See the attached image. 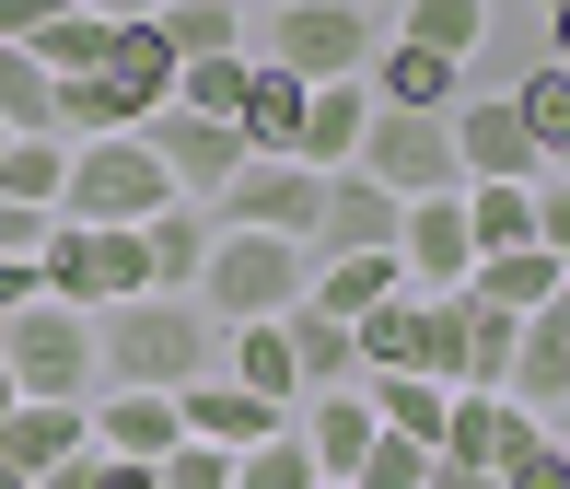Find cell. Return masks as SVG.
<instances>
[{"label": "cell", "instance_id": "6da1fadb", "mask_svg": "<svg viewBox=\"0 0 570 489\" xmlns=\"http://www.w3.org/2000/svg\"><path fill=\"white\" fill-rule=\"evenodd\" d=\"M164 106H175V47L151 36V12H106L94 70L59 82V140H117V128H151Z\"/></svg>", "mask_w": 570, "mask_h": 489}, {"label": "cell", "instance_id": "7a4b0ae2", "mask_svg": "<svg viewBox=\"0 0 570 489\" xmlns=\"http://www.w3.org/2000/svg\"><path fill=\"white\" fill-rule=\"evenodd\" d=\"M94 362L106 384H140V397H187L198 373H222V326L198 315L187 292H140L94 315Z\"/></svg>", "mask_w": 570, "mask_h": 489}, {"label": "cell", "instance_id": "3957f363", "mask_svg": "<svg viewBox=\"0 0 570 489\" xmlns=\"http://www.w3.org/2000/svg\"><path fill=\"white\" fill-rule=\"evenodd\" d=\"M245 47H256L268 70H292V82H361L384 36H373V12H361V0H268Z\"/></svg>", "mask_w": 570, "mask_h": 489}, {"label": "cell", "instance_id": "277c9868", "mask_svg": "<svg viewBox=\"0 0 570 489\" xmlns=\"http://www.w3.org/2000/svg\"><path fill=\"white\" fill-rule=\"evenodd\" d=\"M303 292H315V256L292 234H222L210 268H198V315L210 326H268V315H292Z\"/></svg>", "mask_w": 570, "mask_h": 489}, {"label": "cell", "instance_id": "5b68a950", "mask_svg": "<svg viewBox=\"0 0 570 489\" xmlns=\"http://www.w3.org/2000/svg\"><path fill=\"white\" fill-rule=\"evenodd\" d=\"M36 280H47V303H82V315H106V303H140V292H151L140 222H70V211H59V234H47Z\"/></svg>", "mask_w": 570, "mask_h": 489}, {"label": "cell", "instance_id": "8992f818", "mask_svg": "<svg viewBox=\"0 0 570 489\" xmlns=\"http://www.w3.org/2000/svg\"><path fill=\"white\" fill-rule=\"evenodd\" d=\"M0 362H12L23 397H70L94 408V384H106V362H94V315L82 303H23V315H0Z\"/></svg>", "mask_w": 570, "mask_h": 489}, {"label": "cell", "instance_id": "52a82bcc", "mask_svg": "<svg viewBox=\"0 0 570 489\" xmlns=\"http://www.w3.org/2000/svg\"><path fill=\"white\" fill-rule=\"evenodd\" d=\"M59 211L70 222H151V211H175V175H164V151H151L140 128H117V140H70Z\"/></svg>", "mask_w": 570, "mask_h": 489}, {"label": "cell", "instance_id": "ba28073f", "mask_svg": "<svg viewBox=\"0 0 570 489\" xmlns=\"http://www.w3.org/2000/svg\"><path fill=\"white\" fill-rule=\"evenodd\" d=\"M361 175L396 187V198L465 187V175H454V117H384V106H373V128H361Z\"/></svg>", "mask_w": 570, "mask_h": 489}, {"label": "cell", "instance_id": "9c48e42d", "mask_svg": "<svg viewBox=\"0 0 570 489\" xmlns=\"http://www.w3.org/2000/svg\"><path fill=\"white\" fill-rule=\"evenodd\" d=\"M454 175L465 187H535V175H548V151L512 117V94H465L454 106Z\"/></svg>", "mask_w": 570, "mask_h": 489}, {"label": "cell", "instance_id": "30bf717a", "mask_svg": "<svg viewBox=\"0 0 570 489\" xmlns=\"http://www.w3.org/2000/svg\"><path fill=\"white\" fill-rule=\"evenodd\" d=\"M396 222H407V198L373 187L361 164H338V175H326V198H315V234H303V256H396Z\"/></svg>", "mask_w": 570, "mask_h": 489}, {"label": "cell", "instance_id": "8fae6325", "mask_svg": "<svg viewBox=\"0 0 570 489\" xmlns=\"http://www.w3.org/2000/svg\"><path fill=\"white\" fill-rule=\"evenodd\" d=\"M396 268H407V292H465V280H478L465 187H443V198H407V222H396Z\"/></svg>", "mask_w": 570, "mask_h": 489}, {"label": "cell", "instance_id": "7c38bea8", "mask_svg": "<svg viewBox=\"0 0 570 489\" xmlns=\"http://www.w3.org/2000/svg\"><path fill=\"white\" fill-rule=\"evenodd\" d=\"M315 198H326V175H303V164H245L233 187L210 198V222L222 234H315Z\"/></svg>", "mask_w": 570, "mask_h": 489}, {"label": "cell", "instance_id": "4fadbf2b", "mask_svg": "<svg viewBox=\"0 0 570 489\" xmlns=\"http://www.w3.org/2000/svg\"><path fill=\"white\" fill-rule=\"evenodd\" d=\"M151 151H164V175H175V198H198V211H210V198L233 187V175H245V140H233L222 117H187V106H164L140 128Z\"/></svg>", "mask_w": 570, "mask_h": 489}, {"label": "cell", "instance_id": "5bb4252c", "mask_svg": "<svg viewBox=\"0 0 570 489\" xmlns=\"http://www.w3.org/2000/svg\"><path fill=\"white\" fill-rule=\"evenodd\" d=\"M501 397L524 408V420H570V315L548 303V315H524V339H512V373H501Z\"/></svg>", "mask_w": 570, "mask_h": 489}, {"label": "cell", "instance_id": "9a60e30c", "mask_svg": "<svg viewBox=\"0 0 570 489\" xmlns=\"http://www.w3.org/2000/svg\"><path fill=\"white\" fill-rule=\"evenodd\" d=\"M175 420H187V443H222V454H256L268 431H292V408H268V397H245L233 373H198L187 397H175Z\"/></svg>", "mask_w": 570, "mask_h": 489}, {"label": "cell", "instance_id": "2e32d148", "mask_svg": "<svg viewBox=\"0 0 570 489\" xmlns=\"http://www.w3.org/2000/svg\"><path fill=\"white\" fill-rule=\"evenodd\" d=\"M292 431H303V454H315V478H326V489H350L384 420H373V397H361V384H338V397H303V408H292Z\"/></svg>", "mask_w": 570, "mask_h": 489}, {"label": "cell", "instance_id": "e0dca14e", "mask_svg": "<svg viewBox=\"0 0 570 489\" xmlns=\"http://www.w3.org/2000/svg\"><path fill=\"white\" fill-rule=\"evenodd\" d=\"M82 443H94V408H70V397H23L12 420H0V467L12 478H59Z\"/></svg>", "mask_w": 570, "mask_h": 489}, {"label": "cell", "instance_id": "ac0fdd59", "mask_svg": "<svg viewBox=\"0 0 570 489\" xmlns=\"http://www.w3.org/2000/svg\"><path fill=\"white\" fill-rule=\"evenodd\" d=\"M175 443H187L175 397H140V384H106V397H94V454H117V467H164Z\"/></svg>", "mask_w": 570, "mask_h": 489}, {"label": "cell", "instance_id": "d6986e66", "mask_svg": "<svg viewBox=\"0 0 570 489\" xmlns=\"http://www.w3.org/2000/svg\"><path fill=\"white\" fill-rule=\"evenodd\" d=\"M361 82H373L384 117H454L465 106V94H454V59H431V47H407V36H384Z\"/></svg>", "mask_w": 570, "mask_h": 489}, {"label": "cell", "instance_id": "ffe728a7", "mask_svg": "<svg viewBox=\"0 0 570 489\" xmlns=\"http://www.w3.org/2000/svg\"><path fill=\"white\" fill-rule=\"evenodd\" d=\"M535 431H548V420H524V408H512V397H478V384H454V420H443V454H454V467H489V478H501L512 454L535 443Z\"/></svg>", "mask_w": 570, "mask_h": 489}, {"label": "cell", "instance_id": "44dd1931", "mask_svg": "<svg viewBox=\"0 0 570 489\" xmlns=\"http://www.w3.org/2000/svg\"><path fill=\"white\" fill-rule=\"evenodd\" d=\"M361 128H373V82H315V94H303V140H292V164H303V175L361 164Z\"/></svg>", "mask_w": 570, "mask_h": 489}, {"label": "cell", "instance_id": "7402d4cb", "mask_svg": "<svg viewBox=\"0 0 570 489\" xmlns=\"http://www.w3.org/2000/svg\"><path fill=\"white\" fill-rule=\"evenodd\" d=\"M210 245H222V222L198 211V198H175V211H151V222H140L151 292H187V303H198V268H210Z\"/></svg>", "mask_w": 570, "mask_h": 489}, {"label": "cell", "instance_id": "603a6c76", "mask_svg": "<svg viewBox=\"0 0 570 489\" xmlns=\"http://www.w3.org/2000/svg\"><path fill=\"white\" fill-rule=\"evenodd\" d=\"M570 292V268L548 245H512V256H478V280H465V303H489V315H548Z\"/></svg>", "mask_w": 570, "mask_h": 489}, {"label": "cell", "instance_id": "cb8c5ba5", "mask_svg": "<svg viewBox=\"0 0 570 489\" xmlns=\"http://www.w3.org/2000/svg\"><path fill=\"white\" fill-rule=\"evenodd\" d=\"M303 94H315V82H292V70H268V59H256V82H245V117H233L245 164H292V140H303Z\"/></svg>", "mask_w": 570, "mask_h": 489}, {"label": "cell", "instance_id": "d4e9b609", "mask_svg": "<svg viewBox=\"0 0 570 489\" xmlns=\"http://www.w3.org/2000/svg\"><path fill=\"white\" fill-rule=\"evenodd\" d=\"M279 339H292L303 397H338V384H361V339H350V315H315V303H292V315H279Z\"/></svg>", "mask_w": 570, "mask_h": 489}, {"label": "cell", "instance_id": "484cf974", "mask_svg": "<svg viewBox=\"0 0 570 489\" xmlns=\"http://www.w3.org/2000/svg\"><path fill=\"white\" fill-rule=\"evenodd\" d=\"M361 339V373H431V292H396L350 326Z\"/></svg>", "mask_w": 570, "mask_h": 489}, {"label": "cell", "instance_id": "4316f807", "mask_svg": "<svg viewBox=\"0 0 570 489\" xmlns=\"http://www.w3.org/2000/svg\"><path fill=\"white\" fill-rule=\"evenodd\" d=\"M151 36H164L175 70H187V59H233V47L256 36V12H245V0H164V12H151Z\"/></svg>", "mask_w": 570, "mask_h": 489}, {"label": "cell", "instance_id": "83f0119b", "mask_svg": "<svg viewBox=\"0 0 570 489\" xmlns=\"http://www.w3.org/2000/svg\"><path fill=\"white\" fill-rule=\"evenodd\" d=\"M222 373L245 384V397H268V408H303V373H292L279 315H268V326H222Z\"/></svg>", "mask_w": 570, "mask_h": 489}, {"label": "cell", "instance_id": "f1b7e54d", "mask_svg": "<svg viewBox=\"0 0 570 489\" xmlns=\"http://www.w3.org/2000/svg\"><path fill=\"white\" fill-rule=\"evenodd\" d=\"M361 397H373V420H384V431H407V443H431V454H443L454 384H431V373H361Z\"/></svg>", "mask_w": 570, "mask_h": 489}, {"label": "cell", "instance_id": "f546056e", "mask_svg": "<svg viewBox=\"0 0 570 489\" xmlns=\"http://www.w3.org/2000/svg\"><path fill=\"white\" fill-rule=\"evenodd\" d=\"M407 292V268H396V256H315V292H303V303H315V315H373V303H396Z\"/></svg>", "mask_w": 570, "mask_h": 489}, {"label": "cell", "instance_id": "4dcf8cb0", "mask_svg": "<svg viewBox=\"0 0 570 489\" xmlns=\"http://www.w3.org/2000/svg\"><path fill=\"white\" fill-rule=\"evenodd\" d=\"M396 36L465 70V59H478V47H489V0H407V12H396Z\"/></svg>", "mask_w": 570, "mask_h": 489}, {"label": "cell", "instance_id": "1f68e13d", "mask_svg": "<svg viewBox=\"0 0 570 489\" xmlns=\"http://www.w3.org/2000/svg\"><path fill=\"white\" fill-rule=\"evenodd\" d=\"M0 128H12V140H59V82H47L23 47H0Z\"/></svg>", "mask_w": 570, "mask_h": 489}, {"label": "cell", "instance_id": "d6a6232c", "mask_svg": "<svg viewBox=\"0 0 570 489\" xmlns=\"http://www.w3.org/2000/svg\"><path fill=\"white\" fill-rule=\"evenodd\" d=\"M245 82H256V47H233V59H187V70H175V106H187V117H245Z\"/></svg>", "mask_w": 570, "mask_h": 489}, {"label": "cell", "instance_id": "836d02e7", "mask_svg": "<svg viewBox=\"0 0 570 489\" xmlns=\"http://www.w3.org/2000/svg\"><path fill=\"white\" fill-rule=\"evenodd\" d=\"M512 117L535 128V151H548V164H570V70H559V59H535L524 82H512Z\"/></svg>", "mask_w": 570, "mask_h": 489}, {"label": "cell", "instance_id": "e575fe53", "mask_svg": "<svg viewBox=\"0 0 570 489\" xmlns=\"http://www.w3.org/2000/svg\"><path fill=\"white\" fill-rule=\"evenodd\" d=\"M465 234H478V256L535 245V187H465Z\"/></svg>", "mask_w": 570, "mask_h": 489}, {"label": "cell", "instance_id": "d590c367", "mask_svg": "<svg viewBox=\"0 0 570 489\" xmlns=\"http://www.w3.org/2000/svg\"><path fill=\"white\" fill-rule=\"evenodd\" d=\"M59 187H70V140H12V151H0V198L59 211Z\"/></svg>", "mask_w": 570, "mask_h": 489}, {"label": "cell", "instance_id": "8d00e7d4", "mask_svg": "<svg viewBox=\"0 0 570 489\" xmlns=\"http://www.w3.org/2000/svg\"><path fill=\"white\" fill-rule=\"evenodd\" d=\"M512 339H524V315H489V303H465V384H478V397H501Z\"/></svg>", "mask_w": 570, "mask_h": 489}, {"label": "cell", "instance_id": "74e56055", "mask_svg": "<svg viewBox=\"0 0 570 489\" xmlns=\"http://www.w3.org/2000/svg\"><path fill=\"white\" fill-rule=\"evenodd\" d=\"M94 47H106V12H94V0H82V12H59V23H47V36H36V47H23V59H36L47 82H70V70H94Z\"/></svg>", "mask_w": 570, "mask_h": 489}, {"label": "cell", "instance_id": "f35d334b", "mask_svg": "<svg viewBox=\"0 0 570 489\" xmlns=\"http://www.w3.org/2000/svg\"><path fill=\"white\" fill-rule=\"evenodd\" d=\"M233 489H326L315 454H303V431H268L256 454H233Z\"/></svg>", "mask_w": 570, "mask_h": 489}, {"label": "cell", "instance_id": "ab89813d", "mask_svg": "<svg viewBox=\"0 0 570 489\" xmlns=\"http://www.w3.org/2000/svg\"><path fill=\"white\" fill-rule=\"evenodd\" d=\"M431 478V443H407V431H373V454H361L350 489H420Z\"/></svg>", "mask_w": 570, "mask_h": 489}, {"label": "cell", "instance_id": "60d3db41", "mask_svg": "<svg viewBox=\"0 0 570 489\" xmlns=\"http://www.w3.org/2000/svg\"><path fill=\"white\" fill-rule=\"evenodd\" d=\"M151 489H233V454L222 443H175L164 467H151Z\"/></svg>", "mask_w": 570, "mask_h": 489}, {"label": "cell", "instance_id": "b9f144b4", "mask_svg": "<svg viewBox=\"0 0 570 489\" xmlns=\"http://www.w3.org/2000/svg\"><path fill=\"white\" fill-rule=\"evenodd\" d=\"M36 489H151V467H117V454H94V443H82L59 478H36Z\"/></svg>", "mask_w": 570, "mask_h": 489}, {"label": "cell", "instance_id": "7bdbcfd3", "mask_svg": "<svg viewBox=\"0 0 570 489\" xmlns=\"http://www.w3.org/2000/svg\"><path fill=\"white\" fill-rule=\"evenodd\" d=\"M501 489H570V454H559V431H535V443L501 467Z\"/></svg>", "mask_w": 570, "mask_h": 489}, {"label": "cell", "instance_id": "ee69618b", "mask_svg": "<svg viewBox=\"0 0 570 489\" xmlns=\"http://www.w3.org/2000/svg\"><path fill=\"white\" fill-rule=\"evenodd\" d=\"M535 245L570 268V175H535Z\"/></svg>", "mask_w": 570, "mask_h": 489}, {"label": "cell", "instance_id": "f6af8a7d", "mask_svg": "<svg viewBox=\"0 0 570 489\" xmlns=\"http://www.w3.org/2000/svg\"><path fill=\"white\" fill-rule=\"evenodd\" d=\"M59 12H82V0H0V47H36ZM94 12H106V0H94Z\"/></svg>", "mask_w": 570, "mask_h": 489}, {"label": "cell", "instance_id": "bcb514c9", "mask_svg": "<svg viewBox=\"0 0 570 489\" xmlns=\"http://www.w3.org/2000/svg\"><path fill=\"white\" fill-rule=\"evenodd\" d=\"M59 234V211H23V198H0V256H47Z\"/></svg>", "mask_w": 570, "mask_h": 489}, {"label": "cell", "instance_id": "7dc6e473", "mask_svg": "<svg viewBox=\"0 0 570 489\" xmlns=\"http://www.w3.org/2000/svg\"><path fill=\"white\" fill-rule=\"evenodd\" d=\"M36 292H47V280H36V256H0V315H23Z\"/></svg>", "mask_w": 570, "mask_h": 489}, {"label": "cell", "instance_id": "c3c4849f", "mask_svg": "<svg viewBox=\"0 0 570 489\" xmlns=\"http://www.w3.org/2000/svg\"><path fill=\"white\" fill-rule=\"evenodd\" d=\"M420 489H501V478H489V467H454V454H431V478Z\"/></svg>", "mask_w": 570, "mask_h": 489}, {"label": "cell", "instance_id": "681fc988", "mask_svg": "<svg viewBox=\"0 0 570 489\" xmlns=\"http://www.w3.org/2000/svg\"><path fill=\"white\" fill-rule=\"evenodd\" d=\"M548 59L570 70V0H548Z\"/></svg>", "mask_w": 570, "mask_h": 489}, {"label": "cell", "instance_id": "f907efd6", "mask_svg": "<svg viewBox=\"0 0 570 489\" xmlns=\"http://www.w3.org/2000/svg\"><path fill=\"white\" fill-rule=\"evenodd\" d=\"M12 408H23V384H12V362H0V420H12Z\"/></svg>", "mask_w": 570, "mask_h": 489}, {"label": "cell", "instance_id": "816d5d0a", "mask_svg": "<svg viewBox=\"0 0 570 489\" xmlns=\"http://www.w3.org/2000/svg\"><path fill=\"white\" fill-rule=\"evenodd\" d=\"M0 489H36V478H12V467H0Z\"/></svg>", "mask_w": 570, "mask_h": 489}, {"label": "cell", "instance_id": "f5cc1de1", "mask_svg": "<svg viewBox=\"0 0 570 489\" xmlns=\"http://www.w3.org/2000/svg\"><path fill=\"white\" fill-rule=\"evenodd\" d=\"M106 12H140V0H106Z\"/></svg>", "mask_w": 570, "mask_h": 489}, {"label": "cell", "instance_id": "db71d44e", "mask_svg": "<svg viewBox=\"0 0 570 489\" xmlns=\"http://www.w3.org/2000/svg\"><path fill=\"white\" fill-rule=\"evenodd\" d=\"M0 151H12V128H0Z\"/></svg>", "mask_w": 570, "mask_h": 489}, {"label": "cell", "instance_id": "11a10c76", "mask_svg": "<svg viewBox=\"0 0 570 489\" xmlns=\"http://www.w3.org/2000/svg\"><path fill=\"white\" fill-rule=\"evenodd\" d=\"M140 12H164V0H140Z\"/></svg>", "mask_w": 570, "mask_h": 489}, {"label": "cell", "instance_id": "9f6ffc18", "mask_svg": "<svg viewBox=\"0 0 570 489\" xmlns=\"http://www.w3.org/2000/svg\"><path fill=\"white\" fill-rule=\"evenodd\" d=\"M559 454H570V431H559Z\"/></svg>", "mask_w": 570, "mask_h": 489}, {"label": "cell", "instance_id": "6f0895ef", "mask_svg": "<svg viewBox=\"0 0 570 489\" xmlns=\"http://www.w3.org/2000/svg\"><path fill=\"white\" fill-rule=\"evenodd\" d=\"M559 315H570V292H559Z\"/></svg>", "mask_w": 570, "mask_h": 489}, {"label": "cell", "instance_id": "680465c9", "mask_svg": "<svg viewBox=\"0 0 570 489\" xmlns=\"http://www.w3.org/2000/svg\"><path fill=\"white\" fill-rule=\"evenodd\" d=\"M548 175H570V164H548Z\"/></svg>", "mask_w": 570, "mask_h": 489}, {"label": "cell", "instance_id": "91938a15", "mask_svg": "<svg viewBox=\"0 0 570 489\" xmlns=\"http://www.w3.org/2000/svg\"><path fill=\"white\" fill-rule=\"evenodd\" d=\"M535 12H548V0H535Z\"/></svg>", "mask_w": 570, "mask_h": 489}, {"label": "cell", "instance_id": "94428289", "mask_svg": "<svg viewBox=\"0 0 570 489\" xmlns=\"http://www.w3.org/2000/svg\"><path fill=\"white\" fill-rule=\"evenodd\" d=\"M256 12H268V0H256Z\"/></svg>", "mask_w": 570, "mask_h": 489}]
</instances>
